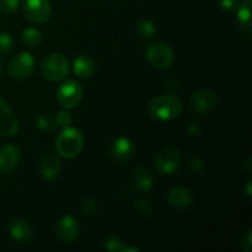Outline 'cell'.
<instances>
[{
  "instance_id": "6da1fadb",
  "label": "cell",
  "mask_w": 252,
  "mask_h": 252,
  "mask_svg": "<svg viewBox=\"0 0 252 252\" xmlns=\"http://www.w3.org/2000/svg\"><path fill=\"white\" fill-rule=\"evenodd\" d=\"M149 115L157 121H170L179 117L182 111V102L175 95H161L149 103Z\"/></svg>"
},
{
  "instance_id": "7a4b0ae2",
  "label": "cell",
  "mask_w": 252,
  "mask_h": 252,
  "mask_svg": "<svg viewBox=\"0 0 252 252\" xmlns=\"http://www.w3.org/2000/svg\"><path fill=\"white\" fill-rule=\"evenodd\" d=\"M84 148V137L76 128L65 127L56 139V149L61 157L74 159Z\"/></svg>"
},
{
  "instance_id": "3957f363",
  "label": "cell",
  "mask_w": 252,
  "mask_h": 252,
  "mask_svg": "<svg viewBox=\"0 0 252 252\" xmlns=\"http://www.w3.org/2000/svg\"><path fill=\"white\" fill-rule=\"evenodd\" d=\"M42 75L49 81H62L70 73L68 59L59 53L49 54L41 65Z\"/></svg>"
},
{
  "instance_id": "277c9868",
  "label": "cell",
  "mask_w": 252,
  "mask_h": 252,
  "mask_svg": "<svg viewBox=\"0 0 252 252\" xmlns=\"http://www.w3.org/2000/svg\"><path fill=\"white\" fill-rule=\"evenodd\" d=\"M145 57H147L148 62L158 69L169 68L175 58L171 48L161 42H154L150 44L145 52Z\"/></svg>"
},
{
  "instance_id": "5b68a950",
  "label": "cell",
  "mask_w": 252,
  "mask_h": 252,
  "mask_svg": "<svg viewBox=\"0 0 252 252\" xmlns=\"http://www.w3.org/2000/svg\"><path fill=\"white\" fill-rule=\"evenodd\" d=\"M83 98V88L76 80H66L57 91V100L64 108H74Z\"/></svg>"
},
{
  "instance_id": "8992f818",
  "label": "cell",
  "mask_w": 252,
  "mask_h": 252,
  "mask_svg": "<svg viewBox=\"0 0 252 252\" xmlns=\"http://www.w3.org/2000/svg\"><path fill=\"white\" fill-rule=\"evenodd\" d=\"M181 153L175 148H167L161 150L154 160V166L160 174L171 175L181 165Z\"/></svg>"
},
{
  "instance_id": "52a82bcc",
  "label": "cell",
  "mask_w": 252,
  "mask_h": 252,
  "mask_svg": "<svg viewBox=\"0 0 252 252\" xmlns=\"http://www.w3.org/2000/svg\"><path fill=\"white\" fill-rule=\"evenodd\" d=\"M34 69L33 57L27 52L15 56L9 63V74L16 80H25L29 78Z\"/></svg>"
},
{
  "instance_id": "ba28073f",
  "label": "cell",
  "mask_w": 252,
  "mask_h": 252,
  "mask_svg": "<svg viewBox=\"0 0 252 252\" xmlns=\"http://www.w3.org/2000/svg\"><path fill=\"white\" fill-rule=\"evenodd\" d=\"M24 14L33 24H44L51 17V4L48 0H25Z\"/></svg>"
},
{
  "instance_id": "9c48e42d",
  "label": "cell",
  "mask_w": 252,
  "mask_h": 252,
  "mask_svg": "<svg viewBox=\"0 0 252 252\" xmlns=\"http://www.w3.org/2000/svg\"><path fill=\"white\" fill-rule=\"evenodd\" d=\"M218 106V98L216 94L208 90L194 93L189 100V107L198 115H209Z\"/></svg>"
},
{
  "instance_id": "30bf717a",
  "label": "cell",
  "mask_w": 252,
  "mask_h": 252,
  "mask_svg": "<svg viewBox=\"0 0 252 252\" xmlns=\"http://www.w3.org/2000/svg\"><path fill=\"white\" fill-rule=\"evenodd\" d=\"M80 228L73 217L63 216L56 224V235L62 243L73 244L78 239Z\"/></svg>"
},
{
  "instance_id": "8fae6325",
  "label": "cell",
  "mask_w": 252,
  "mask_h": 252,
  "mask_svg": "<svg viewBox=\"0 0 252 252\" xmlns=\"http://www.w3.org/2000/svg\"><path fill=\"white\" fill-rule=\"evenodd\" d=\"M19 130L17 120L7 106L6 101L0 95V135L14 137Z\"/></svg>"
},
{
  "instance_id": "7c38bea8",
  "label": "cell",
  "mask_w": 252,
  "mask_h": 252,
  "mask_svg": "<svg viewBox=\"0 0 252 252\" xmlns=\"http://www.w3.org/2000/svg\"><path fill=\"white\" fill-rule=\"evenodd\" d=\"M110 154L115 161L126 162L134 154V144L129 138L120 137L111 145Z\"/></svg>"
},
{
  "instance_id": "4fadbf2b",
  "label": "cell",
  "mask_w": 252,
  "mask_h": 252,
  "mask_svg": "<svg viewBox=\"0 0 252 252\" xmlns=\"http://www.w3.org/2000/svg\"><path fill=\"white\" fill-rule=\"evenodd\" d=\"M20 161V150L12 144H4L0 147V172L9 174Z\"/></svg>"
},
{
  "instance_id": "5bb4252c",
  "label": "cell",
  "mask_w": 252,
  "mask_h": 252,
  "mask_svg": "<svg viewBox=\"0 0 252 252\" xmlns=\"http://www.w3.org/2000/svg\"><path fill=\"white\" fill-rule=\"evenodd\" d=\"M39 170H41V175L44 180L51 181V180L56 179L62 170L61 159L52 153L43 155L41 162H39Z\"/></svg>"
},
{
  "instance_id": "9a60e30c",
  "label": "cell",
  "mask_w": 252,
  "mask_h": 252,
  "mask_svg": "<svg viewBox=\"0 0 252 252\" xmlns=\"http://www.w3.org/2000/svg\"><path fill=\"white\" fill-rule=\"evenodd\" d=\"M170 206L176 209H186L192 203V193L186 187H175L167 196Z\"/></svg>"
},
{
  "instance_id": "2e32d148",
  "label": "cell",
  "mask_w": 252,
  "mask_h": 252,
  "mask_svg": "<svg viewBox=\"0 0 252 252\" xmlns=\"http://www.w3.org/2000/svg\"><path fill=\"white\" fill-rule=\"evenodd\" d=\"M10 235L20 243H29L33 238V229L24 219H17L10 225Z\"/></svg>"
},
{
  "instance_id": "e0dca14e",
  "label": "cell",
  "mask_w": 252,
  "mask_h": 252,
  "mask_svg": "<svg viewBox=\"0 0 252 252\" xmlns=\"http://www.w3.org/2000/svg\"><path fill=\"white\" fill-rule=\"evenodd\" d=\"M132 182L138 192H148L153 187V174L148 167L138 166L133 172Z\"/></svg>"
},
{
  "instance_id": "ac0fdd59",
  "label": "cell",
  "mask_w": 252,
  "mask_h": 252,
  "mask_svg": "<svg viewBox=\"0 0 252 252\" xmlns=\"http://www.w3.org/2000/svg\"><path fill=\"white\" fill-rule=\"evenodd\" d=\"M73 70L79 78L86 79L93 75V73L95 71V62L91 57L86 56V54H81L74 61Z\"/></svg>"
},
{
  "instance_id": "d6986e66",
  "label": "cell",
  "mask_w": 252,
  "mask_h": 252,
  "mask_svg": "<svg viewBox=\"0 0 252 252\" xmlns=\"http://www.w3.org/2000/svg\"><path fill=\"white\" fill-rule=\"evenodd\" d=\"M251 0H244L238 7V21L246 34L251 32Z\"/></svg>"
},
{
  "instance_id": "ffe728a7",
  "label": "cell",
  "mask_w": 252,
  "mask_h": 252,
  "mask_svg": "<svg viewBox=\"0 0 252 252\" xmlns=\"http://www.w3.org/2000/svg\"><path fill=\"white\" fill-rule=\"evenodd\" d=\"M22 42L30 48H36L42 42V33L37 29L29 27L22 32Z\"/></svg>"
},
{
  "instance_id": "44dd1931",
  "label": "cell",
  "mask_w": 252,
  "mask_h": 252,
  "mask_svg": "<svg viewBox=\"0 0 252 252\" xmlns=\"http://www.w3.org/2000/svg\"><path fill=\"white\" fill-rule=\"evenodd\" d=\"M135 31H137L139 38L150 39L154 36L155 32H157V29H155V25L152 21H149V20H140L137 24Z\"/></svg>"
},
{
  "instance_id": "7402d4cb",
  "label": "cell",
  "mask_w": 252,
  "mask_h": 252,
  "mask_svg": "<svg viewBox=\"0 0 252 252\" xmlns=\"http://www.w3.org/2000/svg\"><path fill=\"white\" fill-rule=\"evenodd\" d=\"M12 47V38L6 32H0V54L7 53Z\"/></svg>"
},
{
  "instance_id": "603a6c76",
  "label": "cell",
  "mask_w": 252,
  "mask_h": 252,
  "mask_svg": "<svg viewBox=\"0 0 252 252\" xmlns=\"http://www.w3.org/2000/svg\"><path fill=\"white\" fill-rule=\"evenodd\" d=\"M20 0H0V12L2 14H10L17 9Z\"/></svg>"
},
{
  "instance_id": "cb8c5ba5",
  "label": "cell",
  "mask_w": 252,
  "mask_h": 252,
  "mask_svg": "<svg viewBox=\"0 0 252 252\" xmlns=\"http://www.w3.org/2000/svg\"><path fill=\"white\" fill-rule=\"evenodd\" d=\"M36 125L39 129L42 130H52L56 127V123L52 118L47 117V116H39L36 120Z\"/></svg>"
},
{
  "instance_id": "d4e9b609",
  "label": "cell",
  "mask_w": 252,
  "mask_h": 252,
  "mask_svg": "<svg viewBox=\"0 0 252 252\" xmlns=\"http://www.w3.org/2000/svg\"><path fill=\"white\" fill-rule=\"evenodd\" d=\"M123 246V243L121 239L116 238V236H111L103 244V248L107 251H120L121 248Z\"/></svg>"
},
{
  "instance_id": "484cf974",
  "label": "cell",
  "mask_w": 252,
  "mask_h": 252,
  "mask_svg": "<svg viewBox=\"0 0 252 252\" xmlns=\"http://www.w3.org/2000/svg\"><path fill=\"white\" fill-rule=\"evenodd\" d=\"M71 121H73V117H71L70 113L65 110L58 112V115H57V117H56L57 125L61 126V127H63V128L69 127V125L71 123Z\"/></svg>"
},
{
  "instance_id": "4316f807",
  "label": "cell",
  "mask_w": 252,
  "mask_h": 252,
  "mask_svg": "<svg viewBox=\"0 0 252 252\" xmlns=\"http://www.w3.org/2000/svg\"><path fill=\"white\" fill-rule=\"evenodd\" d=\"M135 208L139 212L140 214L145 217H149L152 214V207H150L149 202H147L145 199H139V201L135 203Z\"/></svg>"
},
{
  "instance_id": "83f0119b",
  "label": "cell",
  "mask_w": 252,
  "mask_h": 252,
  "mask_svg": "<svg viewBox=\"0 0 252 252\" xmlns=\"http://www.w3.org/2000/svg\"><path fill=\"white\" fill-rule=\"evenodd\" d=\"M189 166L191 171L196 172V174H199V172L204 169V162L202 161L201 159H198V158H193V159L189 160Z\"/></svg>"
},
{
  "instance_id": "f1b7e54d",
  "label": "cell",
  "mask_w": 252,
  "mask_h": 252,
  "mask_svg": "<svg viewBox=\"0 0 252 252\" xmlns=\"http://www.w3.org/2000/svg\"><path fill=\"white\" fill-rule=\"evenodd\" d=\"M218 4L224 11H233L238 6V0H218Z\"/></svg>"
},
{
  "instance_id": "f546056e",
  "label": "cell",
  "mask_w": 252,
  "mask_h": 252,
  "mask_svg": "<svg viewBox=\"0 0 252 252\" xmlns=\"http://www.w3.org/2000/svg\"><path fill=\"white\" fill-rule=\"evenodd\" d=\"M241 246H243L244 251L245 252H250L251 251V248H252V231L249 229L248 231H246L245 234H244L243 236V244H241Z\"/></svg>"
},
{
  "instance_id": "4dcf8cb0",
  "label": "cell",
  "mask_w": 252,
  "mask_h": 252,
  "mask_svg": "<svg viewBox=\"0 0 252 252\" xmlns=\"http://www.w3.org/2000/svg\"><path fill=\"white\" fill-rule=\"evenodd\" d=\"M96 206H97V204H96L95 199H93V198L86 199V201L84 202L83 209H84V212H85L86 214H90V213H93L94 211H95Z\"/></svg>"
},
{
  "instance_id": "1f68e13d",
  "label": "cell",
  "mask_w": 252,
  "mask_h": 252,
  "mask_svg": "<svg viewBox=\"0 0 252 252\" xmlns=\"http://www.w3.org/2000/svg\"><path fill=\"white\" fill-rule=\"evenodd\" d=\"M187 133H189L191 137H197V135L201 133V127H199L197 123H189L187 126Z\"/></svg>"
},
{
  "instance_id": "d6a6232c",
  "label": "cell",
  "mask_w": 252,
  "mask_h": 252,
  "mask_svg": "<svg viewBox=\"0 0 252 252\" xmlns=\"http://www.w3.org/2000/svg\"><path fill=\"white\" fill-rule=\"evenodd\" d=\"M120 251L121 252H138V249L133 248V246H122Z\"/></svg>"
},
{
  "instance_id": "836d02e7",
  "label": "cell",
  "mask_w": 252,
  "mask_h": 252,
  "mask_svg": "<svg viewBox=\"0 0 252 252\" xmlns=\"http://www.w3.org/2000/svg\"><path fill=\"white\" fill-rule=\"evenodd\" d=\"M248 196H249V198H251V184L250 182H249V185H248Z\"/></svg>"
},
{
  "instance_id": "e575fe53",
  "label": "cell",
  "mask_w": 252,
  "mask_h": 252,
  "mask_svg": "<svg viewBox=\"0 0 252 252\" xmlns=\"http://www.w3.org/2000/svg\"><path fill=\"white\" fill-rule=\"evenodd\" d=\"M1 70H2V65H1V63H0V74H1Z\"/></svg>"
}]
</instances>
